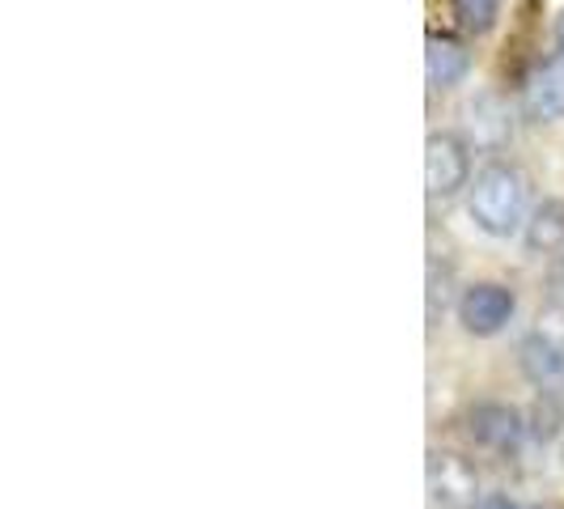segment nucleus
<instances>
[{"mask_svg": "<svg viewBox=\"0 0 564 509\" xmlns=\"http://www.w3.org/2000/svg\"><path fill=\"white\" fill-rule=\"evenodd\" d=\"M531 433V421L501 399H480L467 408V437L492 454H518Z\"/></svg>", "mask_w": 564, "mask_h": 509, "instance_id": "39448f33", "label": "nucleus"}, {"mask_svg": "<svg viewBox=\"0 0 564 509\" xmlns=\"http://www.w3.org/2000/svg\"><path fill=\"white\" fill-rule=\"evenodd\" d=\"M518 366L527 382L539 387V399L564 421V336L552 327H535L518 344Z\"/></svg>", "mask_w": 564, "mask_h": 509, "instance_id": "7ed1b4c3", "label": "nucleus"}, {"mask_svg": "<svg viewBox=\"0 0 564 509\" xmlns=\"http://www.w3.org/2000/svg\"><path fill=\"white\" fill-rule=\"evenodd\" d=\"M561 463H564V437H561Z\"/></svg>", "mask_w": 564, "mask_h": 509, "instance_id": "2eb2a0df", "label": "nucleus"}, {"mask_svg": "<svg viewBox=\"0 0 564 509\" xmlns=\"http://www.w3.org/2000/svg\"><path fill=\"white\" fill-rule=\"evenodd\" d=\"M467 144L471 149H501L513 137V115L497 89H484L467 102Z\"/></svg>", "mask_w": 564, "mask_h": 509, "instance_id": "6e6552de", "label": "nucleus"}, {"mask_svg": "<svg viewBox=\"0 0 564 509\" xmlns=\"http://www.w3.org/2000/svg\"><path fill=\"white\" fill-rule=\"evenodd\" d=\"M547 293H552V302L564 311V259L552 268V281H547Z\"/></svg>", "mask_w": 564, "mask_h": 509, "instance_id": "f8f14e48", "label": "nucleus"}, {"mask_svg": "<svg viewBox=\"0 0 564 509\" xmlns=\"http://www.w3.org/2000/svg\"><path fill=\"white\" fill-rule=\"evenodd\" d=\"M556 43L564 47V9H561V18H556Z\"/></svg>", "mask_w": 564, "mask_h": 509, "instance_id": "4468645a", "label": "nucleus"}, {"mask_svg": "<svg viewBox=\"0 0 564 509\" xmlns=\"http://www.w3.org/2000/svg\"><path fill=\"white\" fill-rule=\"evenodd\" d=\"M480 476L454 451H429L424 458V509H476Z\"/></svg>", "mask_w": 564, "mask_h": 509, "instance_id": "f03ea898", "label": "nucleus"}, {"mask_svg": "<svg viewBox=\"0 0 564 509\" xmlns=\"http://www.w3.org/2000/svg\"><path fill=\"white\" fill-rule=\"evenodd\" d=\"M424 73H429V85L433 89H454V85L467 82V73H471V52H467V43L463 39H454V34H429V43H424Z\"/></svg>", "mask_w": 564, "mask_h": 509, "instance_id": "1a4fd4ad", "label": "nucleus"}, {"mask_svg": "<svg viewBox=\"0 0 564 509\" xmlns=\"http://www.w3.org/2000/svg\"><path fill=\"white\" fill-rule=\"evenodd\" d=\"M518 311V297L509 284L497 281H480V284H467L463 297H458V323L467 336H501L509 327V318Z\"/></svg>", "mask_w": 564, "mask_h": 509, "instance_id": "423d86ee", "label": "nucleus"}, {"mask_svg": "<svg viewBox=\"0 0 564 509\" xmlns=\"http://www.w3.org/2000/svg\"><path fill=\"white\" fill-rule=\"evenodd\" d=\"M471 187V144L454 132H433L424 141V192L429 199H454Z\"/></svg>", "mask_w": 564, "mask_h": 509, "instance_id": "20e7f679", "label": "nucleus"}, {"mask_svg": "<svg viewBox=\"0 0 564 509\" xmlns=\"http://www.w3.org/2000/svg\"><path fill=\"white\" fill-rule=\"evenodd\" d=\"M522 247L527 254L564 251V199H543L531 208V217L522 226Z\"/></svg>", "mask_w": 564, "mask_h": 509, "instance_id": "9d476101", "label": "nucleus"}, {"mask_svg": "<svg viewBox=\"0 0 564 509\" xmlns=\"http://www.w3.org/2000/svg\"><path fill=\"white\" fill-rule=\"evenodd\" d=\"M518 111L531 123H556L564 119V47L539 59L535 68L522 77L518 89Z\"/></svg>", "mask_w": 564, "mask_h": 509, "instance_id": "0eeeda50", "label": "nucleus"}, {"mask_svg": "<svg viewBox=\"0 0 564 509\" xmlns=\"http://www.w3.org/2000/svg\"><path fill=\"white\" fill-rule=\"evenodd\" d=\"M476 509H522L518 501H509V497H484Z\"/></svg>", "mask_w": 564, "mask_h": 509, "instance_id": "ddd939ff", "label": "nucleus"}, {"mask_svg": "<svg viewBox=\"0 0 564 509\" xmlns=\"http://www.w3.org/2000/svg\"><path fill=\"white\" fill-rule=\"evenodd\" d=\"M501 9L506 0H451V13L463 34H488V30L501 22Z\"/></svg>", "mask_w": 564, "mask_h": 509, "instance_id": "9b49d317", "label": "nucleus"}, {"mask_svg": "<svg viewBox=\"0 0 564 509\" xmlns=\"http://www.w3.org/2000/svg\"><path fill=\"white\" fill-rule=\"evenodd\" d=\"M467 213H471V221L488 238H513V234H522L527 217H531V183H527V174L518 166H509V162L484 166L471 178Z\"/></svg>", "mask_w": 564, "mask_h": 509, "instance_id": "f257e3e1", "label": "nucleus"}]
</instances>
